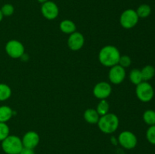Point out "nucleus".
<instances>
[{
  "mask_svg": "<svg viewBox=\"0 0 155 154\" xmlns=\"http://www.w3.org/2000/svg\"><path fill=\"white\" fill-rule=\"evenodd\" d=\"M20 154H35L33 149H30V148L23 147L22 150L21 151Z\"/></svg>",
  "mask_w": 155,
  "mask_h": 154,
  "instance_id": "obj_26",
  "label": "nucleus"
},
{
  "mask_svg": "<svg viewBox=\"0 0 155 154\" xmlns=\"http://www.w3.org/2000/svg\"><path fill=\"white\" fill-rule=\"evenodd\" d=\"M109 110V104L107 101L104 99L101 100L99 102V104H98V107H97V113H98V115L100 116H104V115L108 113Z\"/></svg>",
  "mask_w": 155,
  "mask_h": 154,
  "instance_id": "obj_21",
  "label": "nucleus"
},
{
  "mask_svg": "<svg viewBox=\"0 0 155 154\" xmlns=\"http://www.w3.org/2000/svg\"><path fill=\"white\" fill-rule=\"evenodd\" d=\"M120 58V51L113 45H107L102 48L98 54L100 63L105 66H111L119 63Z\"/></svg>",
  "mask_w": 155,
  "mask_h": 154,
  "instance_id": "obj_1",
  "label": "nucleus"
},
{
  "mask_svg": "<svg viewBox=\"0 0 155 154\" xmlns=\"http://www.w3.org/2000/svg\"><path fill=\"white\" fill-rule=\"evenodd\" d=\"M130 79L136 85L143 82L142 72H141L140 69H133L130 73Z\"/></svg>",
  "mask_w": 155,
  "mask_h": 154,
  "instance_id": "obj_18",
  "label": "nucleus"
},
{
  "mask_svg": "<svg viewBox=\"0 0 155 154\" xmlns=\"http://www.w3.org/2000/svg\"><path fill=\"white\" fill-rule=\"evenodd\" d=\"M126 77L125 68L122 67L119 64L111 66L109 71V79L112 83L118 85L122 82Z\"/></svg>",
  "mask_w": 155,
  "mask_h": 154,
  "instance_id": "obj_9",
  "label": "nucleus"
},
{
  "mask_svg": "<svg viewBox=\"0 0 155 154\" xmlns=\"http://www.w3.org/2000/svg\"><path fill=\"white\" fill-rule=\"evenodd\" d=\"M118 140L121 146L127 149H131L136 147L138 142L136 136L130 131H124L121 132Z\"/></svg>",
  "mask_w": 155,
  "mask_h": 154,
  "instance_id": "obj_7",
  "label": "nucleus"
},
{
  "mask_svg": "<svg viewBox=\"0 0 155 154\" xmlns=\"http://www.w3.org/2000/svg\"><path fill=\"white\" fill-rule=\"evenodd\" d=\"M139 16L133 9H127L124 11L120 18L121 26L125 29H131L139 22Z\"/></svg>",
  "mask_w": 155,
  "mask_h": 154,
  "instance_id": "obj_5",
  "label": "nucleus"
},
{
  "mask_svg": "<svg viewBox=\"0 0 155 154\" xmlns=\"http://www.w3.org/2000/svg\"><path fill=\"white\" fill-rule=\"evenodd\" d=\"M5 51L12 58H19L24 54V47L19 41L10 40L6 44Z\"/></svg>",
  "mask_w": 155,
  "mask_h": 154,
  "instance_id": "obj_6",
  "label": "nucleus"
},
{
  "mask_svg": "<svg viewBox=\"0 0 155 154\" xmlns=\"http://www.w3.org/2000/svg\"><path fill=\"white\" fill-rule=\"evenodd\" d=\"M2 18H3V14H2V13L1 10H0V22H1V21H2Z\"/></svg>",
  "mask_w": 155,
  "mask_h": 154,
  "instance_id": "obj_27",
  "label": "nucleus"
},
{
  "mask_svg": "<svg viewBox=\"0 0 155 154\" xmlns=\"http://www.w3.org/2000/svg\"><path fill=\"white\" fill-rule=\"evenodd\" d=\"M60 29L63 33L71 34L76 30V25L73 21L70 20H64L60 24Z\"/></svg>",
  "mask_w": 155,
  "mask_h": 154,
  "instance_id": "obj_15",
  "label": "nucleus"
},
{
  "mask_svg": "<svg viewBox=\"0 0 155 154\" xmlns=\"http://www.w3.org/2000/svg\"><path fill=\"white\" fill-rule=\"evenodd\" d=\"M131 63H132L131 58H130L129 56L124 55V56H120V58L119 63H118V64H119L120 66H122V67L127 68V67H129V66L131 65Z\"/></svg>",
  "mask_w": 155,
  "mask_h": 154,
  "instance_id": "obj_25",
  "label": "nucleus"
},
{
  "mask_svg": "<svg viewBox=\"0 0 155 154\" xmlns=\"http://www.w3.org/2000/svg\"><path fill=\"white\" fill-rule=\"evenodd\" d=\"M85 39L83 35L79 32L71 33L68 38V44L69 48L73 51H78L84 45Z\"/></svg>",
  "mask_w": 155,
  "mask_h": 154,
  "instance_id": "obj_11",
  "label": "nucleus"
},
{
  "mask_svg": "<svg viewBox=\"0 0 155 154\" xmlns=\"http://www.w3.org/2000/svg\"><path fill=\"white\" fill-rule=\"evenodd\" d=\"M37 1L40 3H44V2H45L48 1V0H37Z\"/></svg>",
  "mask_w": 155,
  "mask_h": 154,
  "instance_id": "obj_28",
  "label": "nucleus"
},
{
  "mask_svg": "<svg viewBox=\"0 0 155 154\" xmlns=\"http://www.w3.org/2000/svg\"><path fill=\"white\" fill-rule=\"evenodd\" d=\"M84 119L90 124L98 123L99 120V115L94 109H88L84 113Z\"/></svg>",
  "mask_w": 155,
  "mask_h": 154,
  "instance_id": "obj_13",
  "label": "nucleus"
},
{
  "mask_svg": "<svg viewBox=\"0 0 155 154\" xmlns=\"http://www.w3.org/2000/svg\"><path fill=\"white\" fill-rule=\"evenodd\" d=\"M146 138L151 144L155 145V125H151L146 131Z\"/></svg>",
  "mask_w": 155,
  "mask_h": 154,
  "instance_id": "obj_22",
  "label": "nucleus"
},
{
  "mask_svg": "<svg viewBox=\"0 0 155 154\" xmlns=\"http://www.w3.org/2000/svg\"><path fill=\"white\" fill-rule=\"evenodd\" d=\"M136 94L139 101L147 103L153 99L154 95V91L152 85L148 82H142L136 85Z\"/></svg>",
  "mask_w": 155,
  "mask_h": 154,
  "instance_id": "obj_4",
  "label": "nucleus"
},
{
  "mask_svg": "<svg viewBox=\"0 0 155 154\" xmlns=\"http://www.w3.org/2000/svg\"><path fill=\"white\" fill-rule=\"evenodd\" d=\"M139 18H146L151 14V8L147 4H142L136 11Z\"/></svg>",
  "mask_w": 155,
  "mask_h": 154,
  "instance_id": "obj_17",
  "label": "nucleus"
},
{
  "mask_svg": "<svg viewBox=\"0 0 155 154\" xmlns=\"http://www.w3.org/2000/svg\"><path fill=\"white\" fill-rule=\"evenodd\" d=\"M143 120L147 125H155V111L153 110H148L145 111L143 114Z\"/></svg>",
  "mask_w": 155,
  "mask_h": 154,
  "instance_id": "obj_20",
  "label": "nucleus"
},
{
  "mask_svg": "<svg viewBox=\"0 0 155 154\" xmlns=\"http://www.w3.org/2000/svg\"><path fill=\"white\" fill-rule=\"evenodd\" d=\"M2 13L3 16L8 17L11 15L13 14L14 11H15V8H14L13 5L11 4H5L2 7V8L0 9Z\"/></svg>",
  "mask_w": 155,
  "mask_h": 154,
  "instance_id": "obj_24",
  "label": "nucleus"
},
{
  "mask_svg": "<svg viewBox=\"0 0 155 154\" xmlns=\"http://www.w3.org/2000/svg\"><path fill=\"white\" fill-rule=\"evenodd\" d=\"M12 95V90L10 87L5 84L0 83V101L8 99Z\"/></svg>",
  "mask_w": 155,
  "mask_h": 154,
  "instance_id": "obj_19",
  "label": "nucleus"
},
{
  "mask_svg": "<svg viewBox=\"0 0 155 154\" xmlns=\"http://www.w3.org/2000/svg\"><path fill=\"white\" fill-rule=\"evenodd\" d=\"M111 93V86L105 82H101L95 85L93 89V95L98 99H105L108 98Z\"/></svg>",
  "mask_w": 155,
  "mask_h": 154,
  "instance_id": "obj_10",
  "label": "nucleus"
},
{
  "mask_svg": "<svg viewBox=\"0 0 155 154\" xmlns=\"http://www.w3.org/2000/svg\"><path fill=\"white\" fill-rule=\"evenodd\" d=\"M142 75V79L145 82H148L149 80L152 79L155 75V69L151 65H146L142 68L141 70Z\"/></svg>",
  "mask_w": 155,
  "mask_h": 154,
  "instance_id": "obj_14",
  "label": "nucleus"
},
{
  "mask_svg": "<svg viewBox=\"0 0 155 154\" xmlns=\"http://www.w3.org/2000/svg\"><path fill=\"white\" fill-rule=\"evenodd\" d=\"M42 15L48 20H54L58 16L59 9L57 5L51 1H47L42 3L41 7Z\"/></svg>",
  "mask_w": 155,
  "mask_h": 154,
  "instance_id": "obj_8",
  "label": "nucleus"
},
{
  "mask_svg": "<svg viewBox=\"0 0 155 154\" xmlns=\"http://www.w3.org/2000/svg\"><path fill=\"white\" fill-rule=\"evenodd\" d=\"M13 111L8 106L0 107V122H6L12 118Z\"/></svg>",
  "mask_w": 155,
  "mask_h": 154,
  "instance_id": "obj_16",
  "label": "nucleus"
},
{
  "mask_svg": "<svg viewBox=\"0 0 155 154\" xmlns=\"http://www.w3.org/2000/svg\"><path fill=\"white\" fill-rule=\"evenodd\" d=\"M22 140L15 135H8L2 142V148L7 154H20L22 150Z\"/></svg>",
  "mask_w": 155,
  "mask_h": 154,
  "instance_id": "obj_3",
  "label": "nucleus"
},
{
  "mask_svg": "<svg viewBox=\"0 0 155 154\" xmlns=\"http://www.w3.org/2000/svg\"><path fill=\"white\" fill-rule=\"evenodd\" d=\"M98 125L102 132L105 134H111L117 129L119 125V119L114 113H107L99 118Z\"/></svg>",
  "mask_w": 155,
  "mask_h": 154,
  "instance_id": "obj_2",
  "label": "nucleus"
},
{
  "mask_svg": "<svg viewBox=\"0 0 155 154\" xmlns=\"http://www.w3.org/2000/svg\"><path fill=\"white\" fill-rule=\"evenodd\" d=\"M39 142V136L36 132L33 131H28L24 134L22 139V143L24 147L34 149Z\"/></svg>",
  "mask_w": 155,
  "mask_h": 154,
  "instance_id": "obj_12",
  "label": "nucleus"
},
{
  "mask_svg": "<svg viewBox=\"0 0 155 154\" xmlns=\"http://www.w3.org/2000/svg\"><path fill=\"white\" fill-rule=\"evenodd\" d=\"M9 135V128L5 122H0V141L6 138Z\"/></svg>",
  "mask_w": 155,
  "mask_h": 154,
  "instance_id": "obj_23",
  "label": "nucleus"
}]
</instances>
